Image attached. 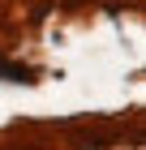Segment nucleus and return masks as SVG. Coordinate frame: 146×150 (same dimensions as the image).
Segmentation results:
<instances>
[{"instance_id":"1","label":"nucleus","mask_w":146,"mask_h":150,"mask_svg":"<svg viewBox=\"0 0 146 150\" xmlns=\"http://www.w3.org/2000/svg\"><path fill=\"white\" fill-rule=\"evenodd\" d=\"M0 77L4 81H30V69L26 64H13V60H0Z\"/></svg>"}]
</instances>
